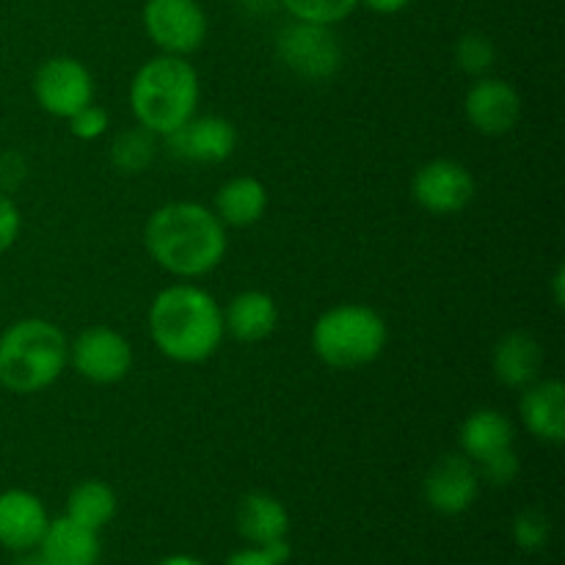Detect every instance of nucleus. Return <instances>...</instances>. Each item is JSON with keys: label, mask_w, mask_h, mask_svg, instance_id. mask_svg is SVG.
<instances>
[{"label": "nucleus", "mask_w": 565, "mask_h": 565, "mask_svg": "<svg viewBox=\"0 0 565 565\" xmlns=\"http://www.w3.org/2000/svg\"><path fill=\"white\" fill-rule=\"evenodd\" d=\"M147 252L166 274L199 279L221 265L226 254V226L199 202H169L143 226Z\"/></svg>", "instance_id": "f257e3e1"}, {"label": "nucleus", "mask_w": 565, "mask_h": 565, "mask_svg": "<svg viewBox=\"0 0 565 565\" xmlns=\"http://www.w3.org/2000/svg\"><path fill=\"white\" fill-rule=\"evenodd\" d=\"M149 337L177 364L207 362L224 340V312L196 285H169L149 307Z\"/></svg>", "instance_id": "f03ea898"}, {"label": "nucleus", "mask_w": 565, "mask_h": 565, "mask_svg": "<svg viewBox=\"0 0 565 565\" xmlns=\"http://www.w3.org/2000/svg\"><path fill=\"white\" fill-rule=\"evenodd\" d=\"M199 75L182 55H154L138 66L130 83V110L136 125L166 138L196 116Z\"/></svg>", "instance_id": "7ed1b4c3"}, {"label": "nucleus", "mask_w": 565, "mask_h": 565, "mask_svg": "<svg viewBox=\"0 0 565 565\" xmlns=\"http://www.w3.org/2000/svg\"><path fill=\"white\" fill-rule=\"evenodd\" d=\"M70 364V342L42 318L17 320L0 334V386L14 395H36L61 379Z\"/></svg>", "instance_id": "20e7f679"}, {"label": "nucleus", "mask_w": 565, "mask_h": 565, "mask_svg": "<svg viewBox=\"0 0 565 565\" xmlns=\"http://www.w3.org/2000/svg\"><path fill=\"white\" fill-rule=\"evenodd\" d=\"M384 318L364 303H340L315 320L312 351L331 370H356L375 362L386 348Z\"/></svg>", "instance_id": "39448f33"}, {"label": "nucleus", "mask_w": 565, "mask_h": 565, "mask_svg": "<svg viewBox=\"0 0 565 565\" xmlns=\"http://www.w3.org/2000/svg\"><path fill=\"white\" fill-rule=\"evenodd\" d=\"M276 55L303 81H329L342 66V44L334 25L292 20L276 33Z\"/></svg>", "instance_id": "423d86ee"}, {"label": "nucleus", "mask_w": 565, "mask_h": 565, "mask_svg": "<svg viewBox=\"0 0 565 565\" xmlns=\"http://www.w3.org/2000/svg\"><path fill=\"white\" fill-rule=\"evenodd\" d=\"M143 31L166 55H191L207 39V14L199 0H147Z\"/></svg>", "instance_id": "0eeeda50"}, {"label": "nucleus", "mask_w": 565, "mask_h": 565, "mask_svg": "<svg viewBox=\"0 0 565 565\" xmlns=\"http://www.w3.org/2000/svg\"><path fill=\"white\" fill-rule=\"evenodd\" d=\"M33 97L44 114L70 119L94 103V77L86 64L72 55H55L44 61L33 75Z\"/></svg>", "instance_id": "6e6552de"}, {"label": "nucleus", "mask_w": 565, "mask_h": 565, "mask_svg": "<svg viewBox=\"0 0 565 565\" xmlns=\"http://www.w3.org/2000/svg\"><path fill=\"white\" fill-rule=\"evenodd\" d=\"M70 364L92 384H116L132 367V348L119 331L92 326L70 345Z\"/></svg>", "instance_id": "1a4fd4ad"}, {"label": "nucleus", "mask_w": 565, "mask_h": 565, "mask_svg": "<svg viewBox=\"0 0 565 565\" xmlns=\"http://www.w3.org/2000/svg\"><path fill=\"white\" fill-rule=\"evenodd\" d=\"M412 193L423 210L434 215H456L475 199V177L458 160H430L419 166L412 180Z\"/></svg>", "instance_id": "9d476101"}, {"label": "nucleus", "mask_w": 565, "mask_h": 565, "mask_svg": "<svg viewBox=\"0 0 565 565\" xmlns=\"http://www.w3.org/2000/svg\"><path fill=\"white\" fill-rule=\"evenodd\" d=\"M169 152L185 163H224L237 147V130L224 116H191L166 136Z\"/></svg>", "instance_id": "9b49d317"}, {"label": "nucleus", "mask_w": 565, "mask_h": 565, "mask_svg": "<svg viewBox=\"0 0 565 565\" xmlns=\"http://www.w3.org/2000/svg\"><path fill=\"white\" fill-rule=\"evenodd\" d=\"M425 502L441 516H458L475 505L480 494L478 467L467 456H445L425 475Z\"/></svg>", "instance_id": "f8f14e48"}, {"label": "nucleus", "mask_w": 565, "mask_h": 565, "mask_svg": "<svg viewBox=\"0 0 565 565\" xmlns=\"http://www.w3.org/2000/svg\"><path fill=\"white\" fill-rule=\"evenodd\" d=\"M467 121L483 136H505L522 119V97L516 88L497 77H478L463 99Z\"/></svg>", "instance_id": "ddd939ff"}, {"label": "nucleus", "mask_w": 565, "mask_h": 565, "mask_svg": "<svg viewBox=\"0 0 565 565\" xmlns=\"http://www.w3.org/2000/svg\"><path fill=\"white\" fill-rule=\"evenodd\" d=\"M47 524V511L36 494L22 489L0 494V546L11 552L36 550Z\"/></svg>", "instance_id": "4468645a"}, {"label": "nucleus", "mask_w": 565, "mask_h": 565, "mask_svg": "<svg viewBox=\"0 0 565 565\" xmlns=\"http://www.w3.org/2000/svg\"><path fill=\"white\" fill-rule=\"evenodd\" d=\"M522 423L535 439L561 445L565 439V386L557 379L533 381L522 390Z\"/></svg>", "instance_id": "2eb2a0df"}, {"label": "nucleus", "mask_w": 565, "mask_h": 565, "mask_svg": "<svg viewBox=\"0 0 565 565\" xmlns=\"http://www.w3.org/2000/svg\"><path fill=\"white\" fill-rule=\"evenodd\" d=\"M491 367L500 384L508 390H524L533 381H539L544 367V348L527 331H511L494 345Z\"/></svg>", "instance_id": "dca6fc26"}, {"label": "nucleus", "mask_w": 565, "mask_h": 565, "mask_svg": "<svg viewBox=\"0 0 565 565\" xmlns=\"http://www.w3.org/2000/svg\"><path fill=\"white\" fill-rule=\"evenodd\" d=\"M224 312V334L241 342H263L279 326V307L263 290H246L230 301Z\"/></svg>", "instance_id": "f3484780"}, {"label": "nucleus", "mask_w": 565, "mask_h": 565, "mask_svg": "<svg viewBox=\"0 0 565 565\" xmlns=\"http://www.w3.org/2000/svg\"><path fill=\"white\" fill-rule=\"evenodd\" d=\"M235 524L237 533H241L252 546L285 541L287 533H290L287 508L281 505L276 497L265 494V491H252V494L243 497L235 513Z\"/></svg>", "instance_id": "a211bd4d"}, {"label": "nucleus", "mask_w": 565, "mask_h": 565, "mask_svg": "<svg viewBox=\"0 0 565 565\" xmlns=\"http://www.w3.org/2000/svg\"><path fill=\"white\" fill-rule=\"evenodd\" d=\"M39 555L47 561V565H97L99 539L94 530L83 527L72 519H55L39 541Z\"/></svg>", "instance_id": "6ab92c4d"}, {"label": "nucleus", "mask_w": 565, "mask_h": 565, "mask_svg": "<svg viewBox=\"0 0 565 565\" xmlns=\"http://www.w3.org/2000/svg\"><path fill=\"white\" fill-rule=\"evenodd\" d=\"M268 210V191L254 177H232L215 193V215L224 226L246 230L254 226Z\"/></svg>", "instance_id": "aec40b11"}, {"label": "nucleus", "mask_w": 565, "mask_h": 565, "mask_svg": "<svg viewBox=\"0 0 565 565\" xmlns=\"http://www.w3.org/2000/svg\"><path fill=\"white\" fill-rule=\"evenodd\" d=\"M513 423L505 414L494 412V408H480L463 419L461 430H458V441H461V452L472 463H480L483 458L494 456V452L513 447Z\"/></svg>", "instance_id": "412c9836"}, {"label": "nucleus", "mask_w": 565, "mask_h": 565, "mask_svg": "<svg viewBox=\"0 0 565 565\" xmlns=\"http://www.w3.org/2000/svg\"><path fill=\"white\" fill-rule=\"evenodd\" d=\"M114 516L116 494L103 480H86V483L75 486L70 500H66V519L94 530V533H99Z\"/></svg>", "instance_id": "4be33fe9"}, {"label": "nucleus", "mask_w": 565, "mask_h": 565, "mask_svg": "<svg viewBox=\"0 0 565 565\" xmlns=\"http://www.w3.org/2000/svg\"><path fill=\"white\" fill-rule=\"evenodd\" d=\"M154 158H158V136L138 125L121 130L110 143V163L119 174H141L154 163Z\"/></svg>", "instance_id": "5701e85b"}, {"label": "nucleus", "mask_w": 565, "mask_h": 565, "mask_svg": "<svg viewBox=\"0 0 565 565\" xmlns=\"http://www.w3.org/2000/svg\"><path fill=\"white\" fill-rule=\"evenodd\" d=\"M359 0H281V9L301 22L337 25L356 11Z\"/></svg>", "instance_id": "b1692460"}, {"label": "nucleus", "mask_w": 565, "mask_h": 565, "mask_svg": "<svg viewBox=\"0 0 565 565\" xmlns=\"http://www.w3.org/2000/svg\"><path fill=\"white\" fill-rule=\"evenodd\" d=\"M494 58H497V50H494V42H491L486 33H463L461 39H458L456 44V64L461 66L467 75L472 77H483L486 72L494 66Z\"/></svg>", "instance_id": "393cba45"}, {"label": "nucleus", "mask_w": 565, "mask_h": 565, "mask_svg": "<svg viewBox=\"0 0 565 565\" xmlns=\"http://www.w3.org/2000/svg\"><path fill=\"white\" fill-rule=\"evenodd\" d=\"M550 533L552 524L541 511H524L513 519V541H516L519 550H541L550 541Z\"/></svg>", "instance_id": "a878e982"}, {"label": "nucleus", "mask_w": 565, "mask_h": 565, "mask_svg": "<svg viewBox=\"0 0 565 565\" xmlns=\"http://www.w3.org/2000/svg\"><path fill=\"white\" fill-rule=\"evenodd\" d=\"M475 467H478L480 480H486V483L511 486L513 480H516L522 463H519L516 450H513V447H508V450H500V452H494V456L483 458V461L475 463Z\"/></svg>", "instance_id": "bb28decb"}, {"label": "nucleus", "mask_w": 565, "mask_h": 565, "mask_svg": "<svg viewBox=\"0 0 565 565\" xmlns=\"http://www.w3.org/2000/svg\"><path fill=\"white\" fill-rule=\"evenodd\" d=\"M70 132L81 141H94V138L103 136L108 130V114H105L99 105H86L83 110H77L75 116H70Z\"/></svg>", "instance_id": "cd10ccee"}, {"label": "nucleus", "mask_w": 565, "mask_h": 565, "mask_svg": "<svg viewBox=\"0 0 565 565\" xmlns=\"http://www.w3.org/2000/svg\"><path fill=\"white\" fill-rule=\"evenodd\" d=\"M20 210H17V204L6 193H0V254L14 246L17 237H20Z\"/></svg>", "instance_id": "c85d7f7f"}, {"label": "nucleus", "mask_w": 565, "mask_h": 565, "mask_svg": "<svg viewBox=\"0 0 565 565\" xmlns=\"http://www.w3.org/2000/svg\"><path fill=\"white\" fill-rule=\"evenodd\" d=\"M226 565H276L270 561L268 555H265L259 546H252V550H243V552H235V555L226 561Z\"/></svg>", "instance_id": "c756f323"}, {"label": "nucleus", "mask_w": 565, "mask_h": 565, "mask_svg": "<svg viewBox=\"0 0 565 565\" xmlns=\"http://www.w3.org/2000/svg\"><path fill=\"white\" fill-rule=\"evenodd\" d=\"M412 3L414 0H359V6H367L375 14H397V11H403Z\"/></svg>", "instance_id": "7c9ffc66"}, {"label": "nucleus", "mask_w": 565, "mask_h": 565, "mask_svg": "<svg viewBox=\"0 0 565 565\" xmlns=\"http://www.w3.org/2000/svg\"><path fill=\"white\" fill-rule=\"evenodd\" d=\"M241 6L248 11V14L265 17L270 14V11L281 9V0H241Z\"/></svg>", "instance_id": "2f4dec72"}, {"label": "nucleus", "mask_w": 565, "mask_h": 565, "mask_svg": "<svg viewBox=\"0 0 565 565\" xmlns=\"http://www.w3.org/2000/svg\"><path fill=\"white\" fill-rule=\"evenodd\" d=\"M563 279H565V270L557 268L555 276H552V287H555V303L563 307Z\"/></svg>", "instance_id": "473e14b6"}, {"label": "nucleus", "mask_w": 565, "mask_h": 565, "mask_svg": "<svg viewBox=\"0 0 565 565\" xmlns=\"http://www.w3.org/2000/svg\"><path fill=\"white\" fill-rule=\"evenodd\" d=\"M158 565H204V563L196 561V557H191V555H171Z\"/></svg>", "instance_id": "72a5a7b5"}, {"label": "nucleus", "mask_w": 565, "mask_h": 565, "mask_svg": "<svg viewBox=\"0 0 565 565\" xmlns=\"http://www.w3.org/2000/svg\"><path fill=\"white\" fill-rule=\"evenodd\" d=\"M11 565H47L42 555H22L20 561H14Z\"/></svg>", "instance_id": "f704fd0d"}]
</instances>
